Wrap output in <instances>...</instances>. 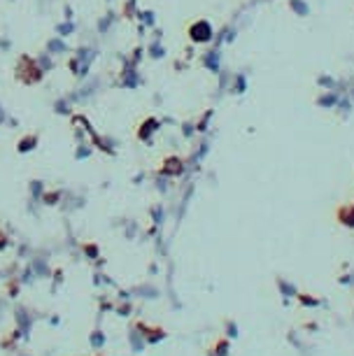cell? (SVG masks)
<instances>
[{
	"instance_id": "obj_5",
	"label": "cell",
	"mask_w": 354,
	"mask_h": 356,
	"mask_svg": "<svg viewBox=\"0 0 354 356\" xmlns=\"http://www.w3.org/2000/svg\"><path fill=\"white\" fill-rule=\"evenodd\" d=\"M180 170H182V161H177V158H170L163 168V172H180Z\"/></svg>"
},
{
	"instance_id": "obj_4",
	"label": "cell",
	"mask_w": 354,
	"mask_h": 356,
	"mask_svg": "<svg viewBox=\"0 0 354 356\" xmlns=\"http://www.w3.org/2000/svg\"><path fill=\"white\" fill-rule=\"evenodd\" d=\"M23 142L19 145V151H26V149H33V147L37 145V135H26V137H21Z\"/></svg>"
},
{
	"instance_id": "obj_2",
	"label": "cell",
	"mask_w": 354,
	"mask_h": 356,
	"mask_svg": "<svg viewBox=\"0 0 354 356\" xmlns=\"http://www.w3.org/2000/svg\"><path fill=\"white\" fill-rule=\"evenodd\" d=\"M189 40L196 42V44H205V42L212 40V26H210V21H205V19L193 21L191 26H189Z\"/></svg>"
},
{
	"instance_id": "obj_1",
	"label": "cell",
	"mask_w": 354,
	"mask_h": 356,
	"mask_svg": "<svg viewBox=\"0 0 354 356\" xmlns=\"http://www.w3.org/2000/svg\"><path fill=\"white\" fill-rule=\"evenodd\" d=\"M42 77L44 73L40 68V63L35 61L33 56H28V54H21L17 65H14V79L19 84H23V86H33V84L42 82Z\"/></svg>"
},
{
	"instance_id": "obj_3",
	"label": "cell",
	"mask_w": 354,
	"mask_h": 356,
	"mask_svg": "<svg viewBox=\"0 0 354 356\" xmlns=\"http://www.w3.org/2000/svg\"><path fill=\"white\" fill-rule=\"evenodd\" d=\"M159 128V121L156 119H147L145 124H142V128H138V135H140V140H145V142H149V137H151V133Z\"/></svg>"
}]
</instances>
